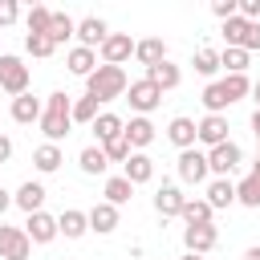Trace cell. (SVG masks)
I'll list each match as a JSON object with an SVG mask.
<instances>
[{"label": "cell", "mask_w": 260, "mask_h": 260, "mask_svg": "<svg viewBox=\"0 0 260 260\" xmlns=\"http://www.w3.org/2000/svg\"><path fill=\"white\" fill-rule=\"evenodd\" d=\"M24 24H28V37H49L53 8H45V4H32V8H28V16H24Z\"/></svg>", "instance_id": "obj_34"}, {"label": "cell", "mask_w": 260, "mask_h": 260, "mask_svg": "<svg viewBox=\"0 0 260 260\" xmlns=\"http://www.w3.org/2000/svg\"><path fill=\"white\" fill-rule=\"evenodd\" d=\"M203 199H207L215 211H223V207L236 203V183H232V179H211L207 191H203Z\"/></svg>", "instance_id": "obj_26"}, {"label": "cell", "mask_w": 260, "mask_h": 260, "mask_svg": "<svg viewBox=\"0 0 260 260\" xmlns=\"http://www.w3.org/2000/svg\"><path fill=\"white\" fill-rule=\"evenodd\" d=\"M179 179L183 183H191V187H199V183H207V175H211V167H207V150H199V146H191V150H179Z\"/></svg>", "instance_id": "obj_6"}, {"label": "cell", "mask_w": 260, "mask_h": 260, "mask_svg": "<svg viewBox=\"0 0 260 260\" xmlns=\"http://www.w3.org/2000/svg\"><path fill=\"white\" fill-rule=\"evenodd\" d=\"M126 102H130V110L134 114H150V110H158V102H162V89L150 81V77H138V81H130V89H126Z\"/></svg>", "instance_id": "obj_5"}, {"label": "cell", "mask_w": 260, "mask_h": 260, "mask_svg": "<svg viewBox=\"0 0 260 260\" xmlns=\"http://www.w3.org/2000/svg\"><path fill=\"white\" fill-rule=\"evenodd\" d=\"M16 16H20L16 0H0V28H4V24H16Z\"/></svg>", "instance_id": "obj_42"}, {"label": "cell", "mask_w": 260, "mask_h": 260, "mask_svg": "<svg viewBox=\"0 0 260 260\" xmlns=\"http://www.w3.org/2000/svg\"><path fill=\"white\" fill-rule=\"evenodd\" d=\"M32 256V240L24 228H8L0 219V260H28Z\"/></svg>", "instance_id": "obj_7"}, {"label": "cell", "mask_w": 260, "mask_h": 260, "mask_svg": "<svg viewBox=\"0 0 260 260\" xmlns=\"http://www.w3.org/2000/svg\"><path fill=\"white\" fill-rule=\"evenodd\" d=\"M130 81H126V69L122 65H98L89 77H85V93L102 106V102H114V98H126Z\"/></svg>", "instance_id": "obj_2"}, {"label": "cell", "mask_w": 260, "mask_h": 260, "mask_svg": "<svg viewBox=\"0 0 260 260\" xmlns=\"http://www.w3.org/2000/svg\"><path fill=\"white\" fill-rule=\"evenodd\" d=\"M240 162H244V150H240L232 138H228L223 146H211V150H207V167H211V175H215V179H228Z\"/></svg>", "instance_id": "obj_8"}, {"label": "cell", "mask_w": 260, "mask_h": 260, "mask_svg": "<svg viewBox=\"0 0 260 260\" xmlns=\"http://www.w3.org/2000/svg\"><path fill=\"white\" fill-rule=\"evenodd\" d=\"M252 98H256V110H260V81L252 85Z\"/></svg>", "instance_id": "obj_48"}, {"label": "cell", "mask_w": 260, "mask_h": 260, "mask_svg": "<svg viewBox=\"0 0 260 260\" xmlns=\"http://www.w3.org/2000/svg\"><path fill=\"white\" fill-rule=\"evenodd\" d=\"M98 57H102V65H126V61L134 57V41H130V32H110L106 45L98 49Z\"/></svg>", "instance_id": "obj_10"}, {"label": "cell", "mask_w": 260, "mask_h": 260, "mask_svg": "<svg viewBox=\"0 0 260 260\" xmlns=\"http://www.w3.org/2000/svg\"><path fill=\"white\" fill-rule=\"evenodd\" d=\"M134 61H138V65H146V69L162 65V61H167V45H162V37H146V41H134Z\"/></svg>", "instance_id": "obj_20"}, {"label": "cell", "mask_w": 260, "mask_h": 260, "mask_svg": "<svg viewBox=\"0 0 260 260\" xmlns=\"http://www.w3.org/2000/svg\"><path fill=\"white\" fill-rule=\"evenodd\" d=\"M28 85H32L28 65L16 53H0V89L12 93V98H20V93H28Z\"/></svg>", "instance_id": "obj_3"}, {"label": "cell", "mask_w": 260, "mask_h": 260, "mask_svg": "<svg viewBox=\"0 0 260 260\" xmlns=\"http://www.w3.org/2000/svg\"><path fill=\"white\" fill-rule=\"evenodd\" d=\"M154 138H158V130H154V122H150V118L134 114V118L126 122V142H130L134 150H146V146H150Z\"/></svg>", "instance_id": "obj_18"}, {"label": "cell", "mask_w": 260, "mask_h": 260, "mask_svg": "<svg viewBox=\"0 0 260 260\" xmlns=\"http://www.w3.org/2000/svg\"><path fill=\"white\" fill-rule=\"evenodd\" d=\"M199 102H203V110H207V114H223V110L232 106L219 81H207V85H203V93H199Z\"/></svg>", "instance_id": "obj_36"}, {"label": "cell", "mask_w": 260, "mask_h": 260, "mask_svg": "<svg viewBox=\"0 0 260 260\" xmlns=\"http://www.w3.org/2000/svg\"><path fill=\"white\" fill-rule=\"evenodd\" d=\"M240 16L244 20H260V0H240Z\"/></svg>", "instance_id": "obj_43"}, {"label": "cell", "mask_w": 260, "mask_h": 260, "mask_svg": "<svg viewBox=\"0 0 260 260\" xmlns=\"http://www.w3.org/2000/svg\"><path fill=\"white\" fill-rule=\"evenodd\" d=\"M106 37H110V28H106V20L102 16H81L77 20V45H85V49H102L106 45Z\"/></svg>", "instance_id": "obj_14"}, {"label": "cell", "mask_w": 260, "mask_h": 260, "mask_svg": "<svg viewBox=\"0 0 260 260\" xmlns=\"http://www.w3.org/2000/svg\"><path fill=\"white\" fill-rule=\"evenodd\" d=\"M118 219H122V215H118V207H114V203H106V199L89 207V232H98V236H110V232L118 228Z\"/></svg>", "instance_id": "obj_21"}, {"label": "cell", "mask_w": 260, "mask_h": 260, "mask_svg": "<svg viewBox=\"0 0 260 260\" xmlns=\"http://www.w3.org/2000/svg\"><path fill=\"white\" fill-rule=\"evenodd\" d=\"M45 195H49V191H45L37 179H28V183H20V187H16L12 203H16L24 215H32V211H45Z\"/></svg>", "instance_id": "obj_17"}, {"label": "cell", "mask_w": 260, "mask_h": 260, "mask_svg": "<svg viewBox=\"0 0 260 260\" xmlns=\"http://www.w3.org/2000/svg\"><path fill=\"white\" fill-rule=\"evenodd\" d=\"M211 12L219 20H232V16H240V0H211Z\"/></svg>", "instance_id": "obj_41"}, {"label": "cell", "mask_w": 260, "mask_h": 260, "mask_svg": "<svg viewBox=\"0 0 260 260\" xmlns=\"http://www.w3.org/2000/svg\"><path fill=\"white\" fill-rule=\"evenodd\" d=\"M69 37H77V20L69 12H53V24H49V41L53 45H65Z\"/></svg>", "instance_id": "obj_35"}, {"label": "cell", "mask_w": 260, "mask_h": 260, "mask_svg": "<svg viewBox=\"0 0 260 260\" xmlns=\"http://www.w3.org/2000/svg\"><path fill=\"white\" fill-rule=\"evenodd\" d=\"M8 207H12V195H8V191H4V187H0V215H4V211H8Z\"/></svg>", "instance_id": "obj_45"}, {"label": "cell", "mask_w": 260, "mask_h": 260, "mask_svg": "<svg viewBox=\"0 0 260 260\" xmlns=\"http://www.w3.org/2000/svg\"><path fill=\"white\" fill-rule=\"evenodd\" d=\"M256 158H260V154H256Z\"/></svg>", "instance_id": "obj_50"}, {"label": "cell", "mask_w": 260, "mask_h": 260, "mask_svg": "<svg viewBox=\"0 0 260 260\" xmlns=\"http://www.w3.org/2000/svg\"><path fill=\"white\" fill-rule=\"evenodd\" d=\"M41 114H45L41 98H32V93H20V98H12V122H20V126H32V122H41Z\"/></svg>", "instance_id": "obj_23"}, {"label": "cell", "mask_w": 260, "mask_h": 260, "mask_svg": "<svg viewBox=\"0 0 260 260\" xmlns=\"http://www.w3.org/2000/svg\"><path fill=\"white\" fill-rule=\"evenodd\" d=\"M24 232H28V240H32V244H53V240L61 236L57 215H49V211H32V215L24 219Z\"/></svg>", "instance_id": "obj_11"}, {"label": "cell", "mask_w": 260, "mask_h": 260, "mask_svg": "<svg viewBox=\"0 0 260 260\" xmlns=\"http://www.w3.org/2000/svg\"><path fill=\"white\" fill-rule=\"evenodd\" d=\"M102 150H106V158H110V162H126V158L134 154V146L126 142V134H118V138H114V142H106Z\"/></svg>", "instance_id": "obj_39"}, {"label": "cell", "mask_w": 260, "mask_h": 260, "mask_svg": "<svg viewBox=\"0 0 260 260\" xmlns=\"http://www.w3.org/2000/svg\"><path fill=\"white\" fill-rule=\"evenodd\" d=\"M183 203H187V195L179 191V183H162V187L154 191V211H158L162 219H175V215H183Z\"/></svg>", "instance_id": "obj_13"}, {"label": "cell", "mask_w": 260, "mask_h": 260, "mask_svg": "<svg viewBox=\"0 0 260 260\" xmlns=\"http://www.w3.org/2000/svg\"><path fill=\"white\" fill-rule=\"evenodd\" d=\"M248 65H252V53H244V49H223L219 53V69H228V73H248Z\"/></svg>", "instance_id": "obj_37"}, {"label": "cell", "mask_w": 260, "mask_h": 260, "mask_svg": "<svg viewBox=\"0 0 260 260\" xmlns=\"http://www.w3.org/2000/svg\"><path fill=\"white\" fill-rule=\"evenodd\" d=\"M102 195H106V203L122 207V203H130V195H134V183H130L126 175H110V179L102 183Z\"/></svg>", "instance_id": "obj_28"}, {"label": "cell", "mask_w": 260, "mask_h": 260, "mask_svg": "<svg viewBox=\"0 0 260 260\" xmlns=\"http://www.w3.org/2000/svg\"><path fill=\"white\" fill-rule=\"evenodd\" d=\"M215 244H219L215 223H195V228H183V248H187L191 256H207V252H215Z\"/></svg>", "instance_id": "obj_9"}, {"label": "cell", "mask_w": 260, "mask_h": 260, "mask_svg": "<svg viewBox=\"0 0 260 260\" xmlns=\"http://www.w3.org/2000/svg\"><path fill=\"white\" fill-rule=\"evenodd\" d=\"M118 134H126V122H122L118 114H110V110H102V114H98V122H93V138H98V146H106V142H114Z\"/></svg>", "instance_id": "obj_25"}, {"label": "cell", "mask_w": 260, "mask_h": 260, "mask_svg": "<svg viewBox=\"0 0 260 260\" xmlns=\"http://www.w3.org/2000/svg\"><path fill=\"white\" fill-rule=\"evenodd\" d=\"M179 260H203V256H191V252H187V256H179Z\"/></svg>", "instance_id": "obj_49"}, {"label": "cell", "mask_w": 260, "mask_h": 260, "mask_svg": "<svg viewBox=\"0 0 260 260\" xmlns=\"http://www.w3.org/2000/svg\"><path fill=\"white\" fill-rule=\"evenodd\" d=\"M8 158H12V138H8V134H0V167H4Z\"/></svg>", "instance_id": "obj_44"}, {"label": "cell", "mask_w": 260, "mask_h": 260, "mask_svg": "<svg viewBox=\"0 0 260 260\" xmlns=\"http://www.w3.org/2000/svg\"><path fill=\"white\" fill-rule=\"evenodd\" d=\"M73 122H77V126H93V122H98V102H93L89 93L73 98Z\"/></svg>", "instance_id": "obj_38"}, {"label": "cell", "mask_w": 260, "mask_h": 260, "mask_svg": "<svg viewBox=\"0 0 260 260\" xmlns=\"http://www.w3.org/2000/svg\"><path fill=\"white\" fill-rule=\"evenodd\" d=\"M223 41H228V49L256 53V49H260V20H244V16L223 20Z\"/></svg>", "instance_id": "obj_4"}, {"label": "cell", "mask_w": 260, "mask_h": 260, "mask_svg": "<svg viewBox=\"0 0 260 260\" xmlns=\"http://www.w3.org/2000/svg\"><path fill=\"white\" fill-rule=\"evenodd\" d=\"M179 219H187V228H195V223H211V219H215V207H211L207 199H191V195H187Z\"/></svg>", "instance_id": "obj_29"}, {"label": "cell", "mask_w": 260, "mask_h": 260, "mask_svg": "<svg viewBox=\"0 0 260 260\" xmlns=\"http://www.w3.org/2000/svg\"><path fill=\"white\" fill-rule=\"evenodd\" d=\"M244 260H260V244H256V248H248V252H244Z\"/></svg>", "instance_id": "obj_47"}, {"label": "cell", "mask_w": 260, "mask_h": 260, "mask_svg": "<svg viewBox=\"0 0 260 260\" xmlns=\"http://www.w3.org/2000/svg\"><path fill=\"white\" fill-rule=\"evenodd\" d=\"M191 65H195V73H199V77H215V73H219V49L199 45V49H195V57H191Z\"/></svg>", "instance_id": "obj_30"}, {"label": "cell", "mask_w": 260, "mask_h": 260, "mask_svg": "<svg viewBox=\"0 0 260 260\" xmlns=\"http://www.w3.org/2000/svg\"><path fill=\"white\" fill-rule=\"evenodd\" d=\"M167 138H171L179 150H191V146L199 142V122H195V118H187V114H179V118H171V122H167Z\"/></svg>", "instance_id": "obj_12"}, {"label": "cell", "mask_w": 260, "mask_h": 260, "mask_svg": "<svg viewBox=\"0 0 260 260\" xmlns=\"http://www.w3.org/2000/svg\"><path fill=\"white\" fill-rule=\"evenodd\" d=\"M228 130H232V126H228L223 114H203V118H199V142H203L207 150H211V146H223V142H228Z\"/></svg>", "instance_id": "obj_15"}, {"label": "cell", "mask_w": 260, "mask_h": 260, "mask_svg": "<svg viewBox=\"0 0 260 260\" xmlns=\"http://www.w3.org/2000/svg\"><path fill=\"white\" fill-rule=\"evenodd\" d=\"M122 175H126L134 187H142V183H150V179H154V158H150L146 150H134V154L122 162Z\"/></svg>", "instance_id": "obj_16"}, {"label": "cell", "mask_w": 260, "mask_h": 260, "mask_svg": "<svg viewBox=\"0 0 260 260\" xmlns=\"http://www.w3.org/2000/svg\"><path fill=\"white\" fill-rule=\"evenodd\" d=\"M146 77H150V81H154V85H158V89L167 93V89H175V85L183 81V69H179V65H171V61H162V65L146 69Z\"/></svg>", "instance_id": "obj_31"}, {"label": "cell", "mask_w": 260, "mask_h": 260, "mask_svg": "<svg viewBox=\"0 0 260 260\" xmlns=\"http://www.w3.org/2000/svg\"><path fill=\"white\" fill-rule=\"evenodd\" d=\"M61 162H65V154H61V146H57V142H41V146L32 150V167H37L41 175H53Z\"/></svg>", "instance_id": "obj_27"}, {"label": "cell", "mask_w": 260, "mask_h": 260, "mask_svg": "<svg viewBox=\"0 0 260 260\" xmlns=\"http://www.w3.org/2000/svg\"><path fill=\"white\" fill-rule=\"evenodd\" d=\"M57 228H61L65 240H81V236L89 232V211H81V207H65V211L57 215Z\"/></svg>", "instance_id": "obj_19"}, {"label": "cell", "mask_w": 260, "mask_h": 260, "mask_svg": "<svg viewBox=\"0 0 260 260\" xmlns=\"http://www.w3.org/2000/svg\"><path fill=\"white\" fill-rule=\"evenodd\" d=\"M236 203H244V207H260V158H256V167L236 183Z\"/></svg>", "instance_id": "obj_24"}, {"label": "cell", "mask_w": 260, "mask_h": 260, "mask_svg": "<svg viewBox=\"0 0 260 260\" xmlns=\"http://www.w3.org/2000/svg\"><path fill=\"white\" fill-rule=\"evenodd\" d=\"M219 85H223V93H228V102H232V106H236V102H244V98L252 93L248 73H223V77H219Z\"/></svg>", "instance_id": "obj_32"}, {"label": "cell", "mask_w": 260, "mask_h": 260, "mask_svg": "<svg viewBox=\"0 0 260 260\" xmlns=\"http://www.w3.org/2000/svg\"><path fill=\"white\" fill-rule=\"evenodd\" d=\"M77 167H81V175H106L110 158H106V150H102V146H85V150L77 154Z\"/></svg>", "instance_id": "obj_33"}, {"label": "cell", "mask_w": 260, "mask_h": 260, "mask_svg": "<svg viewBox=\"0 0 260 260\" xmlns=\"http://www.w3.org/2000/svg\"><path fill=\"white\" fill-rule=\"evenodd\" d=\"M252 134L260 138V110H252Z\"/></svg>", "instance_id": "obj_46"}, {"label": "cell", "mask_w": 260, "mask_h": 260, "mask_svg": "<svg viewBox=\"0 0 260 260\" xmlns=\"http://www.w3.org/2000/svg\"><path fill=\"white\" fill-rule=\"evenodd\" d=\"M73 130V98L69 93H49L45 98V114H41V134H45V142H57L61 146V138Z\"/></svg>", "instance_id": "obj_1"}, {"label": "cell", "mask_w": 260, "mask_h": 260, "mask_svg": "<svg viewBox=\"0 0 260 260\" xmlns=\"http://www.w3.org/2000/svg\"><path fill=\"white\" fill-rule=\"evenodd\" d=\"M65 65H69V73H73V77H89V73L98 69V53H93V49H85V45H73V49L65 53Z\"/></svg>", "instance_id": "obj_22"}, {"label": "cell", "mask_w": 260, "mask_h": 260, "mask_svg": "<svg viewBox=\"0 0 260 260\" xmlns=\"http://www.w3.org/2000/svg\"><path fill=\"white\" fill-rule=\"evenodd\" d=\"M24 49H28V57H53L57 53V45L49 37H24Z\"/></svg>", "instance_id": "obj_40"}]
</instances>
